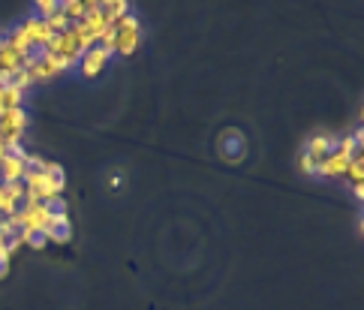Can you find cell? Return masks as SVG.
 Listing matches in <instances>:
<instances>
[{"instance_id":"3957f363","label":"cell","mask_w":364,"mask_h":310,"mask_svg":"<svg viewBox=\"0 0 364 310\" xmlns=\"http://www.w3.org/2000/svg\"><path fill=\"white\" fill-rule=\"evenodd\" d=\"M109 58H111V51H109V49L90 46V49L82 54V58H78V66H82V73H85V75H90V79H94V75H99L102 66L109 63Z\"/></svg>"},{"instance_id":"7a4b0ae2","label":"cell","mask_w":364,"mask_h":310,"mask_svg":"<svg viewBox=\"0 0 364 310\" xmlns=\"http://www.w3.org/2000/svg\"><path fill=\"white\" fill-rule=\"evenodd\" d=\"M217 148H220V157H223V160L238 163V160H244L247 139L241 136V132H235V130H226L223 136H220V142H217Z\"/></svg>"},{"instance_id":"277c9868","label":"cell","mask_w":364,"mask_h":310,"mask_svg":"<svg viewBox=\"0 0 364 310\" xmlns=\"http://www.w3.org/2000/svg\"><path fill=\"white\" fill-rule=\"evenodd\" d=\"M42 232L49 241H58V244H66L73 238V226H70V217H49L42 223Z\"/></svg>"},{"instance_id":"5b68a950","label":"cell","mask_w":364,"mask_h":310,"mask_svg":"<svg viewBox=\"0 0 364 310\" xmlns=\"http://www.w3.org/2000/svg\"><path fill=\"white\" fill-rule=\"evenodd\" d=\"M21 91H13V87H0V115H6V112H13V108L21 106Z\"/></svg>"},{"instance_id":"8992f818","label":"cell","mask_w":364,"mask_h":310,"mask_svg":"<svg viewBox=\"0 0 364 310\" xmlns=\"http://www.w3.org/2000/svg\"><path fill=\"white\" fill-rule=\"evenodd\" d=\"M40 208H42L45 220H49V217H66V202H63L61 196H51V199H45V202H40Z\"/></svg>"},{"instance_id":"6da1fadb","label":"cell","mask_w":364,"mask_h":310,"mask_svg":"<svg viewBox=\"0 0 364 310\" xmlns=\"http://www.w3.org/2000/svg\"><path fill=\"white\" fill-rule=\"evenodd\" d=\"M25 127H28V112L21 106L6 115H0V139L4 142H18L25 136Z\"/></svg>"},{"instance_id":"ba28073f","label":"cell","mask_w":364,"mask_h":310,"mask_svg":"<svg viewBox=\"0 0 364 310\" xmlns=\"http://www.w3.org/2000/svg\"><path fill=\"white\" fill-rule=\"evenodd\" d=\"M6 271H9V256H6L4 250H0V278H4Z\"/></svg>"},{"instance_id":"52a82bcc","label":"cell","mask_w":364,"mask_h":310,"mask_svg":"<svg viewBox=\"0 0 364 310\" xmlns=\"http://www.w3.org/2000/svg\"><path fill=\"white\" fill-rule=\"evenodd\" d=\"M25 244L37 247V250H42L45 244H49V238H45L42 226H28V229H25Z\"/></svg>"}]
</instances>
